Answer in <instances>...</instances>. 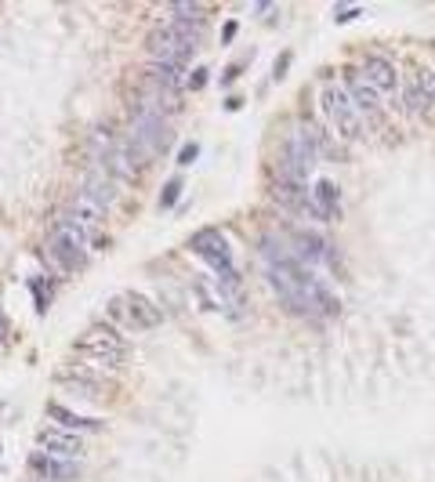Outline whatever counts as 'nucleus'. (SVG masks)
I'll list each match as a JSON object with an SVG mask.
<instances>
[{
  "instance_id": "f257e3e1",
  "label": "nucleus",
  "mask_w": 435,
  "mask_h": 482,
  "mask_svg": "<svg viewBox=\"0 0 435 482\" xmlns=\"http://www.w3.org/2000/svg\"><path fill=\"white\" fill-rule=\"evenodd\" d=\"M319 109H323L327 123L334 127L344 142H360L363 138V120H360V112H355V106L349 101L341 84H323L319 87Z\"/></svg>"
},
{
  "instance_id": "1a4fd4ad",
  "label": "nucleus",
  "mask_w": 435,
  "mask_h": 482,
  "mask_svg": "<svg viewBox=\"0 0 435 482\" xmlns=\"http://www.w3.org/2000/svg\"><path fill=\"white\" fill-rule=\"evenodd\" d=\"M399 91H403V101H406V112H410V117H425L435 106V73L417 69L414 80L406 87H399Z\"/></svg>"
},
{
  "instance_id": "f03ea898",
  "label": "nucleus",
  "mask_w": 435,
  "mask_h": 482,
  "mask_svg": "<svg viewBox=\"0 0 435 482\" xmlns=\"http://www.w3.org/2000/svg\"><path fill=\"white\" fill-rule=\"evenodd\" d=\"M106 312H109V320L124 323L127 330H156L163 323V312L145 294H138V290H127V294L113 298L106 304Z\"/></svg>"
},
{
  "instance_id": "ddd939ff",
  "label": "nucleus",
  "mask_w": 435,
  "mask_h": 482,
  "mask_svg": "<svg viewBox=\"0 0 435 482\" xmlns=\"http://www.w3.org/2000/svg\"><path fill=\"white\" fill-rule=\"evenodd\" d=\"M80 193H87L91 200H98V203H106V207H109V203L117 200V178H113L106 167H98V163H87Z\"/></svg>"
},
{
  "instance_id": "2eb2a0df",
  "label": "nucleus",
  "mask_w": 435,
  "mask_h": 482,
  "mask_svg": "<svg viewBox=\"0 0 435 482\" xmlns=\"http://www.w3.org/2000/svg\"><path fill=\"white\" fill-rule=\"evenodd\" d=\"M312 207L319 210V218L330 221L341 214V189L330 182V178H319V182L312 185Z\"/></svg>"
},
{
  "instance_id": "9d476101",
  "label": "nucleus",
  "mask_w": 435,
  "mask_h": 482,
  "mask_svg": "<svg viewBox=\"0 0 435 482\" xmlns=\"http://www.w3.org/2000/svg\"><path fill=\"white\" fill-rule=\"evenodd\" d=\"M363 76L370 80V87L377 91V98H395V95H399V73H395V66L388 58L370 55L363 62Z\"/></svg>"
},
{
  "instance_id": "39448f33",
  "label": "nucleus",
  "mask_w": 435,
  "mask_h": 482,
  "mask_svg": "<svg viewBox=\"0 0 435 482\" xmlns=\"http://www.w3.org/2000/svg\"><path fill=\"white\" fill-rule=\"evenodd\" d=\"M145 51L152 62H174V66H189V58L196 55V44L182 36L171 22H160L145 33Z\"/></svg>"
},
{
  "instance_id": "7ed1b4c3",
  "label": "nucleus",
  "mask_w": 435,
  "mask_h": 482,
  "mask_svg": "<svg viewBox=\"0 0 435 482\" xmlns=\"http://www.w3.org/2000/svg\"><path fill=\"white\" fill-rule=\"evenodd\" d=\"M76 355H87V359H98V363H106L109 370H117L124 363L127 348H124V337L109 323H91L80 334V341H76Z\"/></svg>"
},
{
  "instance_id": "f3484780",
  "label": "nucleus",
  "mask_w": 435,
  "mask_h": 482,
  "mask_svg": "<svg viewBox=\"0 0 435 482\" xmlns=\"http://www.w3.org/2000/svg\"><path fill=\"white\" fill-rule=\"evenodd\" d=\"M145 76H152L156 84H163L167 91H185V66H174V62H149Z\"/></svg>"
},
{
  "instance_id": "393cba45",
  "label": "nucleus",
  "mask_w": 435,
  "mask_h": 482,
  "mask_svg": "<svg viewBox=\"0 0 435 482\" xmlns=\"http://www.w3.org/2000/svg\"><path fill=\"white\" fill-rule=\"evenodd\" d=\"M4 337H8V315L0 312V341H4Z\"/></svg>"
},
{
  "instance_id": "4468645a",
  "label": "nucleus",
  "mask_w": 435,
  "mask_h": 482,
  "mask_svg": "<svg viewBox=\"0 0 435 482\" xmlns=\"http://www.w3.org/2000/svg\"><path fill=\"white\" fill-rule=\"evenodd\" d=\"M47 254L58 261V269H66V272H80L84 265H87V254L80 247H73L66 236H58V232H51L47 236Z\"/></svg>"
},
{
  "instance_id": "6ab92c4d",
  "label": "nucleus",
  "mask_w": 435,
  "mask_h": 482,
  "mask_svg": "<svg viewBox=\"0 0 435 482\" xmlns=\"http://www.w3.org/2000/svg\"><path fill=\"white\" fill-rule=\"evenodd\" d=\"M30 287H33V298H36V312H47V304H51V279L47 276H36L30 279Z\"/></svg>"
},
{
  "instance_id": "dca6fc26",
  "label": "nucleus",
  "mask_w": 435,
  "mask_h": 482,
  "mask_svg": "<svg viewBox=\"0 0 435 482\" xmlns=\"http://www.w3.org/2000/svg\"><path fill=\"white\" fill-rule=\"evenodd\" d=\"M47 421L58 424V428H66V431H98L102 428V421L76 413V410H69V406H62V402H51L47 406Z\"/></svg>"
},
{
  "instance_id": "412c9836",
  "label": "nucleus",
  "mask_w": 435,
  "mask_h": 482,
  "mask_svg": "<svg viewBox=\"0 0 435 482\" xmlns=\"http://www.w3.org/2000/svg\"><path fill=\"white\" fill-rule=\"evenodd\" d=\"M203 84H207V69L200 66V69H193V76H189V91H200Z\"/></svg>"
},
{
  "instance_id": "f8f14e48",
  "label": "nucleus",
  "mask_w": 435,
  "mask_h": 482,
  "mask_svg": "<svg viewBox=\"0 0 435 482\" xmlns=\"http://www.w3.org/2000/svg\"><path fill=\"white\" fill-rule=\"evenodd\" d=\"M106 203H98V200H91L87 193H76L73 200H69V207H66V214L73 221H80L84 228H91V232H98L102 225H106Z\"/></svg>"
},
{
  "instance_id": "6e6552de",
  "label": "nucleus",
  "mask_w": 435,
  "mask_h": 482,
  "mask_svg": "<svg viewBox=\"0 0 435 482\" xmlns=\"http://www.w3.org/2000/svg\"><path fill=\"white\" fill-rule=\"evenodd\" d=\"M36 442H40V450L51 453V457H66V461H80V457H84L80 435H73V431L58 428V424H44L40 435H36Z\"/></svg>"
},
{
  "instance_id": "5701e85b",
  "label": "nucleus",
  "mask_w": 435,
  "mask_h": 482,
  "mask_svg": "<svg viewBox=\"0 0 435 482\" xmlns=\"http://www.w3.org/2000/svg\"><path fill=\"white\" fill-rule=\"evenodd\" d=\"M196 156H200V145H193V142H189L182 152H178V163H193Z\"/></svg>"
},
{
  "instance_id": "a211bd4d",
  "label": "nucleus",
  "mask_w": 435,
  "mask_h": 482,
  "mask_svg": "<svg viewBox=\"0 0 435 482\" xmlns=\"http://www.w3.org/2000/svg\"><path fill=\"white\" fill-rule=\"evenodd\" d=\"M167 19H174V22H203V8L200 4H171Z\"/></svg>"
},
{
  "instance_id": "b1692460",
  "label": "nucleus",
  "mask_w": 435,
  "mask_h": 482,
  "mask_svg": "<svg viewBox=\"0 0 435 482\" xmlns=\"http://www.w3.org/2000/svg\"><path fill=\"white\" fill-rule=\"evenodd\" d=\"M239 25L236 22H225V29H222V44H233V36H236Z\"/></svg>"
},
{
  "instance_id": "9b49d317",
  "label": "nucleus",
  "mask_w": 435,
  "mask_h": 482,
  "mask_svg": "<svg viewBox=\"0 0 435 482\" xmlns=\"http://www.w3.org/2000/svg\"><path fill=\"white\" fill-rule=\"evenodd\" d=\"M30 468L44 482H73L80 475V461H66V457H51V453H33Z\"/></svg>"
},
{
  "instance_id": "aec40b11",
  "label": "nucleus",
  "mask_w": 435,
  "mask_h": 482,
  "mask_svg": "<svg viewBox=\"0 0 435 482\" xmlns=\"http://www.w3.org/2000/svg\"><path fill=\"white\" fill-rule=\"evenodd\" d=\"M178 196H182V178H171V182L163 185V193H160V207L171 210L174 203H178Z\"/></svg>"
},
{
  "instance_id": "4be33fe9",
  "label": "nucleus",
  "mask_w": 435,
  "mask_h": 482,
  "mask_svg": "<svg viewBox=\"0 0 435 482\" xmlns=\"http://www.w3.org/2000/svg\"><path fill=\"white\" fill-rule=\"evenodd\" d=\"M290 58H294V55H290V51H283V55H279V62H276V66H272V76H276V80H279V76H283V73L290 69Z\"/></svg>"
},
{
  "instance_id": "0eeeda50",
  "label": "nucleus",
  "mask_w": 435,
  "mask_h": 482,
  "mask_svg": "<svg viewBox=\"0 0 435 482\" xmlns=\"http://www.w3.org/2000/svg\"><path fill=\"white\" fill-rule=\"evenodd\" d=\"M290 250H294V258H298L301 265H327V269H338V254H334V247L327 243L319 232H294L290 236Z\"/></svg>"
},
{
  "instance_id": "423d86ee",
  "label": "nucleus",
  "mask_w": 435,
  "mask_h": 482,
  "mask_svg": "<svg viewBox=\"0 0 435 482\" xmlns=\"http://www.w3.org/2000/svg\"><path fill=\"white\" fill-rule=\"evenodd\" d=\"M344 95H349V101L355 106V112H360V120H366V123H374V127H381L385 123V109H381V98H377V91L370 87V80L363 76V69L360 66H349L344 69Z\"/></svg>"
},
{
  "instance_id": "20e7f679",
  "label": "nucleus",
  "mask_w": 435,
  "mask_h": 482,
  "mask_svg": "<svg viewBox=\"0 0 435 482\" xmlns=\"http://www.w3.org/2000/svg\"><path fill=\"white\" fill-rule=\"evenodd\" d=\"M189 250L200 254V258L214 269V276L222 279V283H239V272H236V265H233V250H228L225 236L217 232V228H200V232L189 239Z\"/></svg>"
}]
</instances>
